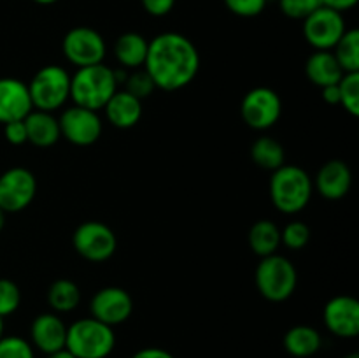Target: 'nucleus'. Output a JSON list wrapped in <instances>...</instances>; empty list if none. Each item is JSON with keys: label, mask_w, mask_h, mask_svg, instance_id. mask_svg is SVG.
<instances>
[{"label": "nucleus", "mask_w": 359, "mask_h": 358, "mask_svg": "<svg viewBox=\"0 0 359 358\" xmlns=\"http://www.w3.org/2000/svg\"><path fill=\"white\" fill-rule=\"evenodd\" d=\"M6 211L2 209V207H0V230H2L4 228V225H6Z\"/></svg>", "instance_id": "ea45409f"}, {"label": "nucleus", "mask_w": 359, "mask_h": 358, "mask_svg": "<svg viewBox=\"0 0 359 358\" xmlns=\"http://www.w3.org/2000/svg\"><path fill=\"white\" fill-rule=\"evenodd\" d=\"M4 336V318H0V337Z\"/></svg>", "instance_id": "37998d69"}, {"label": "nucleus", "mask_w": 359, "mask_h": 358, "mask_svg": "<svg viewBox=\"0 0 359 358\" xmlns=\"http://www.w3.org/2000/svg\"><path fill=\"white\" fill-rule=\"evenodd\" d=\"M25 126H27V139L37 147H49L58 142L62 137L60 132V123L51 112L46 111H30V114L25 118Z\"/></svg>", "instance_id": "6ab92c4d"}, {"label": "nucleus", "mask_w": 359, "mask_h": 358, "mask_svg": "<svg viewBox=\"0 0 359 358\" xmlns=\"http://www.w3.org/2000/svg\"><path fill=\"white\" fill-rule=\"evenodd\" d=\"M27 86L32 105L39 111L53 112L70 98V76L60 65L42 67Z\"/></svg>", "instance_id": "423d86ee"}, {"label": "nucleus", "mask_w": 359, "mask_h": 358, "mask_svg": "<svg viewBox=\"0 0 359 358\" xmlns=\"http://www.w3.org/2000/svg\"><path fill=\"white\" fill-rule=\"evenodd\" d=\"M4 135H6L7 142L14 144V146H21V144L28 142L25 119H16V121L6 123L4 125Z\"/></svg>", "instance_id": "72a5a7b5"}, {"label": "nucleus", "mask_w": 359, "mask_h": 358, "mask_svg": "<svg viewBox=\"0 0 359 358\" xmlns=\"http://www.w3.org/2000/svg\"><path fill=\"white\" fill-rule=\"evenodd\" d=\"M323 319L333 336L353 339L359 333V302L351 295L333 297L326 302Z\"/></svg>", "instance_id": "4468645a"}, {"label": "nucleus", "mask_w": 359, "mask_h": 358, "mask_svg": "<svg viewBox=\"0 0 359 358\" xmlns=\"http://www.w3.org/2000/svg\"><path fill=\"white\" fill-rule=\"evenodd\" d=\"M228 11L241 18H255L266 7V0H224Z\"/></svg>", "instance_id": "473e14b6"}, {"label": "nucleus", "mask_w": 359, "mask_h": 358, "mask_svg": "<svg viewBox=\"0 0 359 358\" xmlns=\"http://www.w3.org/2000/svg\"><path fill=\"white\" fill-rule=\"evenodd\" d=\"M90 311L95 319L109 326L121 325L132 316L133 300L126 290L119 286H105L93 295Z\"/></svg>", "instance_id": "ddd939ff"}, {"label": "nucleus", "mask_w": 359, "mask_h": 358, "mask_svg": "<svg viewBox=\"0 0 359 358\" xmlns=\"http://www.w3.org/2000/svg\"><path fill=\"white\" fill-rule=\"evenodd\" d=\"M30 111L34 105L27 84L16 77H0V123L25 119Z\"/></svg>", "instance_id": "2eb2a0df"}, {"label": "nucleus", "mask_w": 359, "mask_h": 358, "mask_svg": "<svg viewBox=\"0 0 359 358\" xmlns=\"http://www.w3.org/2000/svg\"><path fill=\"white\" fill-rule=\"evenodd\" d=\"M21 304V291L11 279H0V318L13 314Z\"/></svg>", "instance_id": "c756f323"}, {"label": "nucleus", "mask_w": 359, "mask_h": 358, "mask_svg": "<svg viewBox=\"0 0 359 358\" xmlns=\"http://www.w3.org/2000/svg\"><path fill=\"white\" fill-rule=\"evenodd\" d=\"M35 4H41V6H51V4L58 2V0H34Z\"/></svg>", "instance_id": "a19ab883"}, {"label": "nucleus", "mask_w": 359, "mask_h": 358, "mask_svg": "<svg viewBox=\"0 0 359 358\" xmlns=\"http://www.w3.org/2000/svg\"><path fill=\"white\" fill-rule=\"evenodd\" d=\"M312 179L298 165H286L272 172L270 199L284 214H297L307 207L312 197Z\"/></svg>", "instance_id": "7ed1b4c3"}, {"label": "nucleus", "mask_w": 359, "mask_h": 358, "mask_svg": "<svg viewBox=\"0 0 359 358\" xmlns=\"http://www.w3.org/2000/svg\"><path fill=\"white\" fill-rule=\"evenodd\" d=\"M104 109L109 123L121 130L132 128L142 118V100L125 90L116 91Z\"/></svg>", "instance_id": "a211bd4d"}, {"label": "nucleus", "mask_w": 359, "mask_h": 358, "mask_svg": "<svg viewBox=\"0 0 359 358\" xmlns=\"http://www.w3.org/2000/svg\"><path fill=\"white\" fill-rule=\"evenodd\" d=\"M283 112V102L272 88L259 86L242 98V119L255 130H266L276 125Z\"/></svg>", "instance_id": "1a4fd4ad"}, {"label": "nucleus", "mask_w": 359, "mask_h": 358, "mask_svg": "<svg viewBox=\"0 0 359 358\" xmlns=\"http://www.w3.org/2000/svg\"><path fill=\"white\" fill-rule=\"evenodd\" d=\"M309 239H311V230L302 221H293V223L286 225L284 230L280 232V244H284L290 249L305 248Z\"/></svg>", "instance_id": "c85d7f7f"}, {"label": "nucleus", "mask_w": 359, "mask_h": 358, "mask_svg": "<svg viewBox=\"0 0 359 358\" xmlns=\"http://www.w3.org/2000/svg\"><path fill=\"white\" fill-rule=\"evenodd\" d=\"M116 91H118L116 70L104 63L81 67L70 77V98L79 107L91 109V111L104 109Z\"/></svg>", "instance_id": "f03ea898"}, {"label": "nucleus", "mask_w": 359, "mask_h": 358, "mask_svg": "<svg viewBox=\"0 0 359 358\" xmlns=\"http://www.w3.org/2000/svg\"><path fill=\"white\" fill-rule=\"evenodd\" d=\"M346 74L359 72V30L349 28L332 49Z\"/></svg>", "instance_id": "a878e982"}, {"label": "nucleus", "mask_w": 359, "mask_h": 358, "mask_svg": "<svg viewBox=\"0 0 359 358\" xmlns=\"http://www.w3.org/2000/svg\"><path fill=\"white\" fill-rule=\"evenodd\" d=\"M62 49L65 58L81 69L102 63L105 56V41L93 28L76 27L65 34Z\"/></svg>", "instance_id": "9d476101"}, {"label": "nucleus", "mask_w": 359, "mask_h": 358, "mask_svg": "<svg viewBox=\"0 0 359 358\" xmlns=\"http://www.w3.org/2000/svg\"><path fill=\"white\" fill-rule=\"evenodd\" d=\"M0 358H35L34 347L23 337H0Z\"/></svg>", "instance_id": "cd10ccee"}, {"label": "nucleus", "mask_w": 359, "mask_h": 358, "mask_svg": "<svg viewBox=\"0 0 359 358\" xmlns=\"http://www.w3.org/2000/svg\"><path fill=\"white\" fill-rule=\"evenodd\" d=\"M72 244L77 255L88 262H105L116 251V235L102 221H84L76 228L72 235Z\"/></svg>", "instance_id": "6e6552de"}, {"label": "nucleus", "mask_w": 359, "mask_h": 358, "mask_svg": "<svg viewBox=\"0 0 359 358\" xmlns=\"http://www.w3.org/2000/svg\"><path fill=\"white\" fill-rule=\"evenodd\" d=\"M48 302L56 312H70L79 305L81 290L74 281L56 279L48 290Z\"/></svg>", "instance_id": "393cba45"}, {"label": "nucleus", "mask_w": 359, "mask_h": 358, "mask_svg": "<svg viewBox=\"0 0 359 358\" xmlns=\"http://www.w3.org/2000/svg\"><path fill=\"white\" fill-rule=\"evenodd\" d=\"M251 158L258 167L265 171H277L286 161V153L279 140L272 137H259L251 147Z\"/></svg>", "instance_id": "b1692460"}, {"label": "nucleus", "mask_w": 359, "mask_h": 358, "mask_svg": "<svg viewBox=\"0 0 359 358\" xmlns=\"http://www.w3.org/2000/svg\"><path fill=\"white\" fill-rule=\"evenodd\" d=\"M353 174L346 161L330 160L319 168L316 175V186L318 192L328 200H339L349 193Z\"/></svg>", "instance_id": "f3484780"}, {"label": "nucleus", "mask_w": 359, "mask_h": 358, "mask_svg": "<svg viewBox=\"0 0 359 358\" xmlns=\"http://www.w3.org/2000/svg\"><path fill=\"white\" fill-rule=\"evenodd\" d=\"M344 358H359V353H356V351H354V353L346 354V357H344Z\"/></svg>", "instance_id": "79ce46f5"}, {"label": "nucleus", "mask_w": 359, "mask_h": 358, "mask_svg": "<svg viewBox=\"0 0 359 358\" xmlns=\"http://www.w3.org/2000/svg\"><path fill=\"white\" fill-rule=\"evenodd\" d=\"M58 123L62 137L76 146H91L102 135V119L97 111L79 107V105L65 109Z\"/></svg>", "instance_id": "f8f14e48"}, {"label": "nucleus", "mask_w": 359, "mask_h": 358, "mask_svg": "<svg viewBox=\"0 0 359 358\" xmlns=\"http://www.w3.org/2000/svg\"><path fill=\"white\" fill-rule=\"evenodd\" d=\"M132 358H175V357L172 353H168L167 350H161V347H144V350H139L137 353H133Z\"/></svg>", "instance_id": "c9c22d12"}, {"label": "nucleus", "mask_w": 359, "mask_h": 358, "mask_svg": "<svg viewBox=\"0 0 359 358\" xmlns=\"http://www.w3.org/2000/svg\"><path fill=\"white\" fill-rule=\"evenodd\" d=\"M323 98H325V102H328V104L339 105L340 104L339 84H332V86L323 88Z\"/></svg>", "instance_id": "4c0bfd02"}, {"label": "nucleus", "mask_w": 359, "mask_h": 358, "mask_svg": "<svg viewBox=\"0 0 359 358\" xmlns=\"http://www.w3.org/2000/svg\"><path fill=\"white\" fill-rule=\"evenodd\" d=\"M116 346L112 326L93 316L74 321L67 326L65 347L76 358H107Z\"/></svg>", "instance_id": "20e7f679"}, {"label": "nucleus", "mask_w": 359, "mask_h": 358, "mask_svg": "<svg viewBox=\"0 0 359 358\" xmlns=\"http://www.w3.org/2000/svg\"><path fill=\"white\" fill-rule=\"evenodd\" d=\"M154 83L149 77V74L146 70H139V72L132 74V76L126 77V88L125 91H128L130 95L137 97L139 100H144L146 97H149L154 91Z\"/></svg>", "instance_id": "2f4dec72"}, {"label": "nucleus", "mask_w": 359, "mask_h": 358, "mask_svg": "<svg viewBox=\"0 0 359 358\" xmlns=\"http://www.w3.org/2000/svg\"><path fill=\"white\" fill-rule=\"evenodd\" d=\"M249 246L258 256L276 255L277 248L280 246V230L273 221L259 220L249 230Z\"/></svg>", "instance_id": "5701e85b"}, {"label": "nucleus", "mask_w": 359, "mask_h": 358, "mask_svg": "<svg viewBox=\"0 0 359 358\" xmlns=\"http://www.w3.org/2000/svg\"><path fill=\"white\" fill-rule=\"evenodd\" d=\"M321 6L319 0H279V7L284 16L291 20H305Z\"/></svg>", "instance_id": "7c9ffc66"}, {"label": "nucleus", "mask_w": 359, "mask_h": 358, "mask_svg": "<svg viewBox=\"0 0 359 358\" xmlns=\"http://www.w3.org/2000/svg\"><path fill=\"white\" fill-rule=\"evenodd\" d=\"M305 72H307L311 83L319 88L339 84V81L346 74L332 51L312 53L307 60V65H305Z\"/></svg>", "instance_id": "aec40b11"}, {"label": "nucleus", "mask_w": 359, "mask_h": 358, "mask_svg": "<svg viewBox=\"0 0 359 358\" xmlns=\"http://www.w3.org/2000/svg\"><path fill=\"white\" fill-rule=\"evenodd\" d=\"M146 13L151 16H165L170 13L175 6V0H140Z\"/></svg>", "instance_id": "f704fd0d"}, {"label": "nucleus", "mask_w": 359, "mask_h": 358, "mask_svg": "<svg viewBox=\"0 0 359 358\" xmlns=\"http://www.w3.org/2000/svg\"><path fill=\"white\" fill-rule=\"evenodd\" d=\"M284 350L294 358H309L321 350V333L309 325H297L284 336Z\"/></svg>", "instance_id": "412c9836"}, {"label": "nucleus", "mask_w": 359, "mask_h": 358, "mask_svg": "<svg viewBox=\"0 0 359 358\" xmlns=\"http://www.w3.org/2000/svg\"><path fill=\"white\" fill-rule=\"evenodd\" d=\"M37 181L28 168L13 167L0 175V207L6 213H20L35 199Z\"/></svg>", "instance_id": "9b49d317"}, {"label": "nucleus", "mask_w": 359, "mask_h": 358, "mask_svg": "<svg viewBox=\"0 0 359 358\" xmlns=\"http://www.w3.org/2000/svg\"><path fill=\"white\" fill-rule=\"evenodd\" d=\"M321 6L330 7V9H335L339 13H344V11L353 9L354 6L358 4V0H319Z\"/></svg>", "instance_id": "e433bc0d"}, {"label": "nucleus", "mask_w": 359, "mask_h": 358, "mask_svg": "<svg viewBox=\"0 0 359 358\" xmlns=\"http://www.w3.org/2000/svg\"><path fill=\"white\" fill-rule=\"evenodd\" d=\"M340 105L349 114L359 116V72L344 74L339 81Z\"/></svg>", "instance_id": "bb28decb"}, {"label": "nucleus", "mask_w": 359, "mask_h": 358, "mask_svg": "<svg viewBox=\"0 0 359 358\" xmlns=\"http://www.w3.org/2000/svg\"><path fill=\"white\" fill-rule=\"evenodd\" d=\"M298 274L293 263L283 255H270L262 258L256 267L255 283L262 297L270 302H284L297 288Z\"/></svg>", "instance_id": "39448f33"}, {"label": "nucleus", "mask_w": 359, "mask_h": 358, "mask_svg": "<svg viewBox=\"0 0 359 358\" xmlns=\"http://www.w3.org/2000/svg\"><path fill=\"white\" fill-rule=\"evenodd\" d=\"M30 337L39 351L51 354L65 347L67 325L55 312H44L32 321Z\"/></svg>", "instance_id": "dca6fc26"}, {"label": "nucleus", "mask_w": 359, "mask_h": 358, "mask_svg": "<svg viewBox=\"0 0 359 358\" xmlns=\"http://www.w3.org/2000/svg\"><path fill=\"white\" fill-rule=\"evenodd\" d=\"M147 48H149V42L146 41L144 35L137 34V32H126V34L119 35L114 44L116 60L128 69L142 67L146 62Z\"/></svg>", "instance_id": "4be33fe9"}, {"label": "nucleus", "mask_w": 359, "mask_h": 358, "mask_svg": "<svg viewBox=\"0 0 359 358\" xmlns=\"http://www.w3.org/2000/svg\"><path fill=\"white\" fill-rule=\"evenodd\" d=\"M346 30L342 13L325 6H319L304 20V35L316 51H332Z\"/></svg>", "instance_id": "0eeeda50"}, {"label": "nucleus", "mask_w": 359, "mask_h": 358, "mask_svg": "<svg viewBox=\"0 0 359 358\" xmlns=\"http://www.w3.org/2000/svg\"><path fill=\"white\" fill-rule=\"evenodd\" d=\"M198 69V51L182 34L165 32L149 42L144 70L160 90L175 91L188 86L196 77Z\"/></svg>", "instance_id": "f257e3e1"}, {"label": "nucleus", "mask_w": 359, "mask_h": 358, "mask_svg": "<svg viewBox=\"0 0 359 358\" xmlns=\"http://www.w3.org/2000/svg\"><path fill=\"white\" fill-rule=\"evenodd\" d=\"M48 358H76V357H74V354L70 353V351L67 350V347H63V350L55 351V353L48 354Z\"/></svg>", "instance_id": "58836bf2"}]
</instances>
